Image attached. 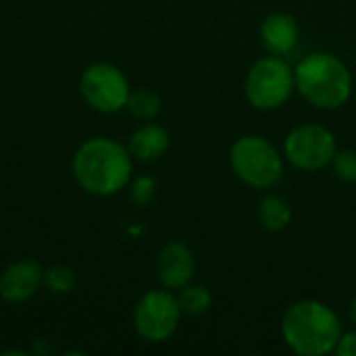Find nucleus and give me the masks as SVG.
Returning <instances> with one entry per match:
<instances>
[{"label":"nucleus","mask_w":356,"mask_h":356,"mask_svg":"<svg viewBox=\"0 0 356 356\" xmlns=\"http://www.w3.org/2000/svg\"><path fill=\"white\" fill-rule=\"evenodd\" d=\"M73 177L92 196H113L129 186L134 163L129 150L111 138H90L73 154Z\"/></svg>","instance_id":"1"},{"label":"nucleus","mask_w":356,"mask_h":356,"mask_svg":"<svg viewBox=\"0 0 356 356\" xmlns=\"http://www.w3.org/2000/svg\"><path fill=\"white\" fill-rule=\"evenodd\" d=\"M286 344L302 356H323L336 350L342 338L338 315L317 300H300L292 305L282 321Z\"/></svg>","instance_id":"2"},{"label":"nucleus","mask_w":356,"mask_h":356,"mask_svg":"<svg viewBox=\"0 0 356 356\" xmlns=\"http://www.w3.org/2000/svg\"><path fill=\"white\" fill-rule=\"evenodd\" d=\"M296 88L317 108H340L353 92L348 67L334 54L313 52L302 58L294 71Z\"/></svg>","instance_id":"3"},{"label":"nucleus","mask_w":356,"mask_h":356,"mask_svg":"<svg viewBox=\"0 0 356 356\" xmlns=\"http://www.w3.org/2000/svg\"><path fill=\"white\" fill-rule=\"evenodd\" d=\"M234 173L250 188L265 190L280 181L284 173L282 156L275 146L261 136L240 138L232 146Z\"/></svg>","instance_id":"4"},{"label":"nucleus","mask_w":356,"mask_h":356,"mask_svg":"<svg viewBox=\"0 0 356 356\" xmlns=\"http://www.w3.org/2000/svg\"><path fill=\"white\" fill-rule=\"evenodd\" d=\"M296 86L294 71L290 65L275 56L261 58L252 65L248 77H246V98L252 106L261 111H271L282 106Z\"/></svg>","instance_id":"5"},{"label":"nucleus","mask_w":356,"mask_h":356,"mask_svg":"<svg viewBox=\"0 0 356 356\" xmlns=\"http://www.w3.org/2000/svg\"><path fill=\"white\" fill-rule=\"evenodd\" d=\"M79 92L94 111L111 115L127 106L131 88L119 67L111 63H94L81 73Z\"/></svg>","instance_id":"6"},{"label":"nucleus","mask_w":356,"mask_h":356,"mask_svg":"<svg viewBox=\"0 0 356 356\" xmlns=\"http://www.w3.org/2000/svg\"><path fill=\"white\" fill-rule=\"evenodd\" d=\"M179 317L181 309L171 292L150 290L134 309V327L146 342H165L175 334Z\"/></svg>","instance_id":"7"},{"label":"nucleus","mask_w":356,"mask_h":356,"mask_svg":"<svg viewBox=\"0 0 356 356\" xmlns=\"http://www.w3.org/2000/svg\"><path fill=\"white\" fill-rule=\"evenodd\" d=\"M288 161L302 171H317L330 165L338 152L334 134L317 123H307L290 131L284 144Z\"/></svg>","instance_id":"8"},{"label":"nucleus","mask_w":356,"mask_h":356,"mask_svg":"<svg viewBox=\"0 0 356 356\" xmlns=\"http://www.w3.org/2000/svg\"><path fill=\"white\" fill-rule=\"evenodd\" d=\"M44 286V269L33 259H21L10 263L0 273V298L10 305H19L38 294Z\"/></svg>","instance_id":"9"},{"label":"nucleus","mask_w":356,"mask_h":356,"mask_svg":"<svg viewBox=\"0 0 356 356\" xmlns=\"http://www.w3.org/2000/svg\"><path fill=\"white\" fill-rule=\"evenodd\" d=\"M196 261L194 252L184 242H169L161 248L156 259V273L167 290H179L194 277Z\"/></svg>","instance_id":"10"},{"label":"nucleus","mask_w":356,"mask_h":356,"mask_svg":"<svg viewBox=\"0 0 356 356\" xmlns=\"http://www.w3.org/2000/svg\"><path fill=\"white\" fill-rule=\"evenodd\" d=\"M261 38H263L265 48L271 54L282 56V54H288L294 50V46L298 42V25L286 13H273L263 21Z\"/></svg>","instance_id":"11"},{"label":"nucleus","mask_w":356,"mask_h":356,"mask_svg":"<svg viewBox=\"0 0 356 356\" xmlns=\"http://www.w3.org/2000/svg\"><path fill=\"white\" fill-rule=\"evenodd\" d=\"M167 148H169V134L165 127L156 123H146L138 127L127 144L129 154L142 163H152L161 159L167 152Z\"/></svg>","instance_id":"12"},{"label":"nucleus","mask_w":356,"mask_h":356,"mask_svg":"<svg viewBox=\"0 0 356 356\" xmlns=\"http://www.w3.org/2000/svg\"><path fill=\"white\" fill-rule=\"evenodd\" d=\"M292 219V209L290 204L275 194H269L261 200L259 204V221L265 229L269 232H280L284 229Z\"/></svg>","instance_id":"13"},{"label":"nucleus","mask_w":356,"mask_h":356,"mask_svg":"<svg viewBox=\"0 0 356 356\" xmlns=\"http://www.w3.org/2000/svg\"><path fill=\"white\" fill-rule=\"evenodd\" d=\"M125 108H129V113L138 119H152L161 113V98L148 88H138L129 92Z\"/></svg>","instance_id":"14"},{"label":"nucleus","mask_w":356,"mask_h":356,"mask_svg":"<svg viewBox=\"0 0 356 356\" xmlns=\"http://www.w3.org/2000/svg\"><path fill=\"white\" fill-rule=\"evenodd\" d=\"M181 313L186 315H202L211 307V292L202 286H184L179 288V294L175 296Z\"/></svg>","instance_id":"15"},{"label":"nucleus","mask_w":356,"mask_h":356,"mask_svg":"<svg viewBox=\"0 0 356 356\" xmlns=\"http://www.w3.org/2000/svg\"><path fill=\"white\" fill-rule=\"evenodd\" d=\"M44 286L52 294H69L77 286V275L67 265H54L44 271Z\"/></svg>","instance_id":"16"},{"label":"nucleus","mask_w":356,"mask_h":356,"mask_svg":"<svg viewBox=\"0 0 356 356\" xmlns=\"http://www.w3.org/2000/svg\"><path fill=\"white\" fill-rule=\"evenodd\" d=\"M156 192V181L148 175H140L131 181V190H129V200L136 207H146Z\"/></svg>","instance_id":"17"},{"label":"nucleus","mask_w":356,"mask_h":356,"mask_svg":"<svg viewBox=\"0 0 356 356\" xmlns=\"http://www.w3.org/2000/svg\"><path fill=\"white\" fill-rule=\"evenodd\" d=\"M334 171L342 181L355 184L356 181V152L355 150H342L334 156Z\"/></svg>","instance_id":"18"},{"label":"nucleus","mask_w":356,"mask_h":356,"mask_svg":"<svg viewBox=\"0 0 356 356\" xmlns=\"http://www.w3.org/2000/svg\"><path fill=\"white\" fill-rule=\"evenodd\" d=\"M336 353L340 356H356V332H350V334L340 338Z\"/></svg>","instance_id":"19"},{"label":"nucleus","mask_w":356,"mask_h":356,"mask_svg":"<svg viewBox=\"0 0 356 356\" xmlns=\"http://www.w3.org/2000/svg\"><path fill=\"white\" fill-rule=\"evenodd\" d=\"M350 317H353V321L356 323V298L353 300V307H350Z\"/></svg>","instance_id":"20"}]
</instances>
